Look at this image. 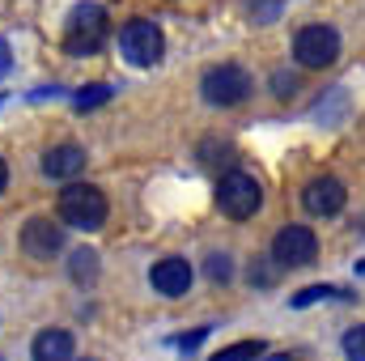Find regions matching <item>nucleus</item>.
<instances>
[{"label": "nucleus", "mask_w": 365, "mask_h": 361, "mask_svg": "<svg viewBox=\"0 0 365 361\" xmlns=\"http://www.w3.org/2000/svg\"><path fill=\"white\" fill-rule=\"evenodd\" d=\"M60 221L73 230H102L106 221V195L90 183H68L60 191Z\"/></svg>", "instance_id": "f257e3e1"}, {"label": "nucleus", "mask_w": 365, "mask_h": 361, "mask_svg": "<svg viewBox=\"0 0 365 361\" xmlns=\"http://www.w3.org/2000/svg\"><path fill=\"white\" fill-rule=\"evenodd\" d=\"M106 43V9L102 4H77L64 21V47L73 56H93Z\"/></svg>", "instance_id": "f03ea898"}, {"label": "nucleus", "mask_w": 365, "mask_h": 361, "mask_svg": "<svg viewBox=\"0 0 365 361\" xmlns=\"http://www.w3.org/2000/svg\"><path fill=\"white\" fill-rule=\"evenodd\" d=\"M200 90H204V98H208L212 106H238V102H247V98H251L255 81H251V73H247V68H238V64H217V68H208V73H204Z\"/></svg>", "instance_id": "7ed1b4c3"}, {"label": "nucleus", "mask_w": 365, "mask_h": 361, "mask_svg": "<svg viewBox=\"0 0 365 361\" xmlns=\"http://www.w3.org/2000/svg\"><path fill=\"white\" fill-rule=\"evenodd\" d=\"M259 200H264V187L251 179V175H242V171H230V175H221V183H217V204H221V213L234 217V221L255 217Z\"/></svg>", "instance_id": "20e7f679"}, {"label": "nucleus", "mask_w": 365, "mask_h": 361, "mask_svg": "<svg viewBox=\"0 0 365 361\" xmlns=\"http://www.w3.org/2000/svg\"><path fill=\"white\" fill-rule=\"evenodd\" d=\"M119 51H123V60L128 64H136V68H149V64H158L162 60V51H166V39H162V30L153 26V21H128L123 26V34H119Z\"/></svg>", "instance_id": "39448f33"}, {"label": "nucleus", "mask_w": 365, "mask_h": 361, "mask_svg": "<svg viewBox=\"0 0 365 361\" xmlns=\"http://www.w3.org/2000/svg\"><path fill=\"white\" fill-rule=\"evenodd\" d=\"M293 56H297L302 68H327L340 56V34L331 26H306L293 39Z\"/></svg>", "instance_id": "423d86ee"}, {"label": "nucleus", "mask_w": 365, "mask_h": 361, "mask_svg": "<svg viewBox=\"0 0 365 361\" xmlns=\"http://www.w3.org/2000/svg\"><path fill=\"white\" fill-rule=\"evenodd\" d=\"M319 255V238L306 230V225H284L272 238V260L280 268H302V264H314Z\"/></svg>", "instance_id": "0eeeda50"}, {"label": "nucleus", "mask_w": 365, "mask_h": 361, "mask_svg": "<svg viewBox=\"0 0 365 361\" xmlns=\"http://www.w3.org/2000/svg\"><path fill=\"white\" fill-rule=\"evenodd\" d=\"M60 251H64V230H60L56 221H47V217L26 221V230H21V255L47 264V260H56Z\"/></svg>", "instance_id": "6e6552de"}, {"label": "nucleus", "mask_w": 365, "mask_h": 361, "mask_svg": "<svg viewBox=\"0 0 365 361\" xmlns=\"http://www.w3.org/2000/svg\"><path fill=\"white\" fill-rule=\"evenodd\" d=\"M302 204H306V213H314V217H331V213L344 208V183L331 179V175L310 179L306 191H302Z\"/></svg>", "instance_id": "1a4fd4ad"}, {"label": "nucleus", "mask_w": 365, "mask_h": 361, "mask_svg": "<svg viewBox=\"0 0 365 361\" xmlns=\"http://www.w3.org/2000/svg\"><path fill=\"white\" fill-rule=\"evenodd\" d=\"M149 280H153V289H158L162 298H182V293L191 289V264L179 260V255H166V260L153 264Z\"/></svg>", "instance_id": "9d476101"}, {"label": "nucleus", "mask_w": 365, "mask_h": 361, "mask_svg": "<svg viewBox=\"0 0 365 361\" xmlns=\"http://www.w3.org/2000/svg\"><path fill=\"white\" fill-rule=\"evenodd\" d=\"M81 171H86L81 145H56V149L43 153V175H47V179H73V175H81Z\"/></svg>", "instance_id": "9b49d317"}, {"label": "nucleus", "mask_w": 365, "mask_h": 361, "mask_svg": "<svg viewBox=\"0 0 365 361\" xmlns=\"http://www.w3.org/2000/svg\"><path fill=\"white\" fill-rule=\"evenodd\" d=\"M34 361H73V336L64 327H47L34 336V349H30Z\"/></svg>", "instance_id": "f8f14e48"}, {"label": "nucleus", "mask_w": 365, "mask_h": 361, "mask_svg": "<svg viewBox=\"0 0 365 361\" xmlns=\"http://www.w3.org/2000/svg\"><path fill=\"white\" fill-rule=\"evenodd\" d=\"M264 357V340H238L221 353H212V361H259Z\"/></svg>", "instance_id": "ddd939ff"}, {"label": "nucleus", "mask_w": 365, "mask_h": 361, "mask_svg": "<svg viewBox=\"0 0 365 361\" xmlns=\"http://www.w3.org/2000/svg\"><path fill=\"white\" fill-rule=\"evenodd\" d=\"M68 272H73V280H77V285H90L93 276H98V255H93V251H73Z\"/></svg>", "instance_id": "4468645a"}, {"label": "nucleus", "mask_w": 365, "mask_h": 361, "mask_svg": "<svg viewBox=\"0 0 365 361\" xmlns=\"http://www.w3.org/2000/svg\"><path fill=\"white\" fill-rule=\"evenodd\" d=\"M344 357L349 361H365V323L344 332Z\"/></svg>", "instance_id": "2eb2a0df"}, {"label": "nucleus", "mask_w": 365, "mask_h": 361, "mask_svg": "<svg viewBox=\"0 0 365 361\" xmlns=\"http://www.w3.org/2000/svg\"><path fill=\"white\" fill-rule=\"evenodd\" d=\"M331 293H340V289H327V285H310V289H302V293L293 298V306H310V302H319V298H331Z\"/></svg>", "instance_id": "dca6fc26"}, {"label": "nucleus", "mask_w": 365, "mask_h": 361, "mask_svg": "<svg viewBox=\"0 0 365 361\" xmlns=\"http://www.w3.org/2000/svg\"><path fill=\"white\" fill-rule=\"evenodd\" d=\"M276 272H280V264H264V260H255V264H251V280H255V285H272Z\"/></svg>", "instance_id": "f3484780"}, {"label": "nucleus", "mask_w": 365, "mask_h": 361, "mask_svg": "<svg viewBox=\"0 0 365 361\" xmlns=\"http://www.w3.org/2000/svg\"><path fill=\"white\" fill-rule=\"evenodd\" d=\"M230 272H234L230 255H212V260H208V276H212V280H230Z\"/></svg>", "instance_id": "a211bd4d"}, {"label": "nucleus", "mask_w": 365, "mask_h": 361, "mask_svg": "<svg viewBox=\"0 0 365 361\" xmlns=\"http://www.w3.org/2000/svg\"><path fill=\"white\" fill-rule=\"evenodd\" d=\"M110 98V86H90L86 93H77V106H93V102H106Z\"/></svg>", "instance_id": "6ab92c4d"}, {"label": "nucleus", "mask_w": 365, "mask_h": 361, "mask_svg": "<svg viewBox=\"0 0 365 361\" xmlns=\"http://www.w3.org/2000/svg\"><path fill=\"white\" fill-rule=\"evenodd\" d=\"M204 336H208V327H200V332H191V336H179L175 345H179V349H195V345H200Z\"/></svg>", "instance_id": "aec40b11"}, {"label": "nucleus", "mask_w": 365, "mask_h": 361, "mask_svg": "<svg viewBox=\"0 0 365 361\" xmlns=\"http://www.w3.org/2000/svg\"><path fill=\"white\" fill-rule=\"evenodd\" d=\"M4 73H9V43L0 39V77H4Z\"/></svg>", "instance_id": "412c9836"}, {"label": "nucleus", "mask_w": 365, "mask_h": 361, "mask_svg": "<svg viewBox=\"0 0 365 361\" xmlns=\"http://www.w3.org/2000/svg\"><path fill=\"white\" fill-rule=\"evenodd\" d=\"M4 183H9V171H4V162H0V191H4Z\"/></svg>", "instance_id": "4be33fe9"}]
</instances>
